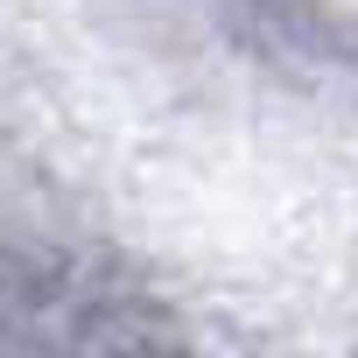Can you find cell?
Wrapping results in <instances>:
<instances>
[{"mask_svg":"<svg viewBox=\"0 0 358 358\" xmlns=\"http://www.w3.org/2000/svg\"><path fill=\"white\" fill-rule=\"evenodd\" d=\"M169 337L176 323H162L134 288H113L99 267L0 239V344H169Z\"/></svg>","mask_w":358,"mask_h":358,"instance_id":"obj_1","label":"cell"}]
</instances>
